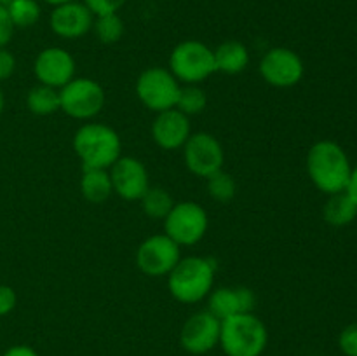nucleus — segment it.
<instances>
[{
    "mask_svg": "<svg viewBox=\"0 0 357 356\" xmlns=\"http://www.w3.org/2000/svg\"><path fill=\"white\" fill-rule=\"evenodd\" d=\"M307 173L310 181L326 195L347 191L352 164L347 152L331 140H319L307 152Z\"/></svg>",
    "mask_w": 357,
    "mask_h": 356,
    "instance_id": "nucleus-1",
    "label": "nucleus"
},
{
    "mask_svg": "<svg viewBox=\"0 0 357 356\" xmlns=\"http://www.w3.org/2000/svg\"><path fill=\"white\" fill-rule=\"evenodd\" d=\"M216 262L209 257H181L167 274V290L180 304H197L215 288Z\"/></svg>",
    "mask_w": 357,
    "mask_h": 356,
    "instance_id": "nucleus-2",
    "label": "nucleus"
},
{
    "mask_svg": "<svg viewBox=\"0 0 357 356\" xmlns=\"http://www.w3.org/2000/svg\"><path fill=\"white\" fill-rule=\"evenodd\" d=\"M73 152L82 168L108 170L122 156V140L112 126L86 122L73 135Z\"/></svg>",
    "mask_w": 357,
    "mask_h": 356,
    "instance_id": "nucleus-3",
    "label": "nucleus"
},
{
    "mask_svg": "<svg viewBox=\"0 0 357 356\" xmlns=\"http://www.w3.org/2000/svg\"><path fill=\"white\" fill-rule=\"evenodd\" d=\"M268 344V330L255 313L222 320L220 348L227 356H261Z\"/></svg>",
    "mask_w": 357,
    "mask_h": 356,
    "instance_id": "nucleus-4",
    "label": "nucleus"
},
{
    "mask_svg": "<svg viewBox=\"0 0 357 356\" xmlns=\"http://www.w3.org/2000/svg\"><path fill=\"white\" fill-rule=\"evenodd\" d=\"M169 72L180 84L204 82L216 72L213 49L194 38L180 42L169 54Z\"/></svg>",
    "mask_w": 357,
    "mask_h": 356,
    "instance_id": "nucleus-5",
    "label": "nucleus"
},
{
    "mask_svg": "<svg viewBox=\"0 0 357 356\" xmlns=\"http://www.w3.org/2000/svg\"><path fill=\"white\" fill-rule=\"evenodd\" d=\"M105 103L103 86L89 77H75L59 89V110L77 121H93Z\"/></svg>",
    "mask_w": 357,
    "mask_h": 356,
    "instance_id": "nucleus-6",
    "label": "nucleus"
},
{
    "mask_svg": "<svg viewBox=\"0 0 357 356\" xmlns=\"http://www.w3.org/2000/svg\"><path fill=\"white\" fill-rule=\"evenodd\" d=\"M209 227V216L204 206L195 201L174 202L164 218V234L178 246H194L204 239Z\"/></svg>",
    "mask_w": 357,
    "mask_h": 356,
    "instance_id": "nucleus-7",
    "label": "nucleus"
},
{
    "mask_svg": "<svg viewBox=\"0 0 357 356\" xmlns=\"http://www.w3.org/2000/svg\"><path fill=\"white\" fill-rule=\"evenodd\" d=\"M180 87L181 84L169 72V68L150 66L138 75L135 91L143 107L159 114L176 107Z\"/></svg>",
    "mask_w": 357,
    "mask_h": 356,
    "instance_id": "nucleus-8",
    "label": "nucleus"
},
{
    "mask_svg": "<svg viewBox=\"0 0 357 356\" xmlns=\"http://www.w3.org/2000/svg\"><path fill=\"white\" fill-rule=\"evenodd\" d=\"M180 258L181 246L164 232L152 234L136 248V267L150 278H167Z\"/></svg>",
    "mask_w": 357,
    "mask_h": 356,
    "instance_id": "nucleus-9",
    "label": "nucleus"
},
{
    "mask_svg": "<svg viewBox=\"0 0 357 356\" xmlns=\"http://www.w3.org/2000/svg\"><path fill=\"white\" fill-rule=\"evenodd\" d=\"M183 163L192 175L206 180L213 173L223 170L225 150L211 133H192L183 145Z\"/></svg>",
    "mask_w": 357,
    "mask_h": 356,
    "instance_id": "nucleus-10",
    "label": "nucleus"
},
{
    "mask_svg": "<svg viewBox=\"0 0 357 356\" xmlns=\"http://www.w3.org/2000/svg\"><path fill=\"white\" fill-rule=\"evenodd\" d=\"M258 72L268 86L286 89L300 84L305 75V65L298 52L293 49L272 47L260 59Z\"/></svg>",
    "mask_w": 357,
    "mask_h": 356,
    "instance_id": "nucleus-11",
    "label": "nucleus"
},
{
    "mask_svg": "<svg viewBox=\"0 0 357 356\" xmlns=\"http://www.w3.org/2000/svg\"><path fill=\"white\" fill-rule=\"evenodd\" d=\"M114 194L124 201H139L150 187L149 170L139 159L132 156H121L110 168Z\"/></svg>",
    "mask_w": 357,
    "mask_h": 356,
    "instance_id": "nucleus-12",
    "label": "nucleus"
},
{
    "mask_svg": "<svg viewBox=\"0 0 357 356\" xmlns=\"http://www.w3.org/2000/svg\"><path fill=\"white\" fill-rule=\"evenodd\" d=\"M222 321L208 309L192 314L180 330V344L187 353L195 356L206 355L220 344Z\"/></svg>",
    "mask_w": 357,
    "mask_h": 356,
    "instance_id": "nucleus-13",
    "label": "nucleus"
},
{
    "mask_svg": "<svg viewBox=\"0 0 357 356\" xmlns=\"http://www.w3.org/2000/svg\"><path fill=\"white\" fill-rule=\"evenodd\" d=\"M75 58L66 49L51 45L42 49L33 61V73L38 84L61 89L63 86L75 79Z\"/></svg>",
    "mask_w": 357,
    "mask_h": 356,
    "instance_id": "nucleus-14",
    "label": "nucleus"
},
{
    "mask_svg": "<svg viewBox=\"0 0 357 356\" xmlns=\"http://www.w3.org/2000/svg\"><path fill=\"white\" fill-rule=\"evenodd\" d=\"M94 14L80 0L52 7L49 16V27L52 34L66 40H75L93 30Z\"/></svg>",
    "mask_w": 357,
    "mask_h": 356,
    "instance_id": "nucleus-15",
    "label": "nucleus"
},
{
    "mask_svg": "<svg viewBox=\"0 0 357 356\" xmlns=\"http://www.w3.org/2000/svg\"><path fill=\"white\" fill-rule=\"evenodd\" d=\"M150 135L155 145L162 150H178L183 149L187 140L192 135L190 117L181 114L178 108H169L155 114L152 126H150Z\"/></svg>",
    "mask_w": 357,
    "mask_h": 356,
    "instance_id": "nucleus-16",
    "label": "nucleus"
},
{
    "mask_svg": "<svg viewBox=\"0 0 357 356\" xmlns=\"http://www.w3.org/2000/svg\"><path fill=\"white\" fill-rule=\"evenodd\" d=\"M257 293L248 286H220L208 295V311L220 321L243 313H253Z\"/></svg>",
    "mask_w": 357,
    "mask_h": 356,
    "instance_id": "nucleus-17",
    "label": "nucleus"
},
{
    "mask_svg": "<svg viewBox=\"0 0 357 356\" xmlns=\"http://www.w3.org/2000/svg\"><path fill=\"white\" fill-rule=\"evenodd\" d=\"M215 54L216 72H222L225 75H237L243 73L250 65V51L241 40H225L213 49Z\"/></svg>",
    "mask_w": 357,
    "mask_h": 356,
    "instance_id": "nucleus-18",
    "label": "nucleus"
},
{
    "mask_svg": "<svg viewBox=\"0 0 357 356\" xmlns=\"http://www.w3.org/2000/svg\"><path fill=\"white\" fill-rule=\"evenodd\" d=\"M80 194L84 195L86 201L94 202V205H100V202L107 201L114 194V187H112L108 170H101V168H82Z\"/></svg>",
    "mask_w": 357,
    "mask_h": 356,
    "instance_id": "nucleus-19",
    "label": "nucleus"
},
{
    "mask_svg": "<svg viewBox=\"0 0 357 356\" xmlns=\"http://www.w3.org/2000/svg\"><path fill=\"white\" fill-rule=\"evenodd\" d=\"M323 216L326 223L333 227L349 225L357 216L356 201L345 191L328 195V201L324 202L323 208Z\"/></svg>",
    "mask_w": 357,
    "mask_h": 356,
    "instance_id": "nucleus-20",
    "label": "nucleus"
},
{
    "mask_svg": "<svg viewBox=\"0 0 357 356\" xmlns=\"http://www.w3.org/2000/svg\"><path fill=\"white\" fill-rule=\"evenodd\" d=\"M26 107L31 114L40 115V117L56 114L59 110V89L37 84L28 91Z\"/></svg>",
    "mask_w": 357,
    "mask_h": 356,
    "instance_id": "nucleus-21",
    "label": "nucleus"
},
{
    "mask_svg": "<svg viewBox=\"0 0 357 356\" xmlns=\"http://www.w3.org/2000/svg\"><path fill=\"white\" fill-rule=\"evenodd\" d=\"M142 202V209L149 218L153 220H164L167 216V213L171 212V208L174 206V199L166 188L162 187H152L150 185L149 191L143 194V198L139 199Z\"/></svg>",
    "mask_w": 357,
    "mask_h": 356,
    "instance_id": "nucleus-22",
    "label": "nucleus"
},
{
    "mask_svg": "<svg viewBox=\"0 0 357 356\" xmlns=\"http://www.w3.org/2000/svg\"><path fill=\"white\" fill-rule=\"evenodd\" d=\"M206 105H208V96L199 84H181L174 108L192 117V115H199L201 112H204Z\"/></svg>",
    "mask_w": 357,
    "mask_h": 356,
    "instance_id": "nucleus-23",
    "label": "nucleus"
},
{
    "mask_svg": "<svg viewBox=\"0 0 357 356\" xmlns=\"http://www.w3.org/2000/svg\"><path fill=\"white\" fill-rule=\"evenodd\" d=\"M93 30L96 34L98 40L101 44H117L124 35V21L119 16V13L112 14H101V16H94Z\"/></svg>",
    "mask_w": 357,
    "mask_h": 356,
    "instance_id": "nucleus-24",
    "label": "nucleus"
},
{
    "mask_svg": "<svg viewBox=\"0 0 357 356\" xmlns=\"http://www.w3.org/2000/svg\"><path fill=\"white\" fill-rule=\"evenodd\" d=\"M6 7L16 28H30L40 20V6L37 0H10Z\"/></svg>",
    "mask_w": 357,
    "mask_h": 356,
    "instance_id": "nucleus-25",
    "label": "nucleus"
},
{
    "mask_svg": "<svg viewBox=\"0 0 357 356\" xmlns=\"http://www.w3.org/2000/svg\"><path fill=\"white\" fill-rule=\"evenodd\" d=\"M206 185H208L209 198L215 199L216 202L232 201L237 192V184L234 177L223 170L216 171L211 177L206 178Z\"/></svg>",
    "mask_w": 357,
    "mask_h": 356,
    "instance_id": "nucleus-26",
    "label": "nucleus"
},
{
    "mask_svg": "<svg viewBox=\"0 0 357 356\" xmlns=\"http://www.w3.org/2000/svg\"><path fill=\"white\" fill-rule=\"evenodd\" d=\"M338 348L345 356H357V323H351L338 335Z\"/></svg>",
    "mask_w": 357,
    "mask_h": 356,
    "instance_id": "nucleus-27",
    "label": "nucleus"
},
{
    "mask_svg": "<svg viewBox=\"0 0 357 356\" xmlns=\"http://www.w3.org/2000/svg\"><path fill=\"white\" fill-rule=\"evenodd\" d=\"M87 6V9L94 14V16H101V14H112L119 13L122 7L126 6L128 0H82Z\"/></svg>",
    "mask_w": 357,
    "mask_h": 356,
    "instance_id": "nucleus-28",
    "label": "nucleus"
},
{
    "mask_svg": "<svg viewBox=\"0 0 357 356\" xmlns=\"http://www.w3.org/2000/svg\"><path fill=\"white\" fill-rule=\"evenodd\" d=\"M14 30H16V27H14L13 20L7 13V7L0 6V47H7V44L13 40Z\"/></svg>",
    "mask_w": 357,
    "mask_h": 356,
    "instance_id": "nucleus-29",
    "label": "nucleus"
},
{
    "mask_svg": "<svg viewBox=\"0 0 357 356\" xmlns=\"http://www.w3.org/2000/svg\"><path fill=\"white\" fill-rule=\"evenodd\" d=\"M17 304V295L13 286L0 285V316H7L14 311Z\"/></svg>",
    "mask_w": 357,
    "mask_h": 356,
    "instance_id": "nucleus-30",
    "label": "nucleus"
},
{
    "mask_svg": "<svg viewBox=\"0 0 357 356\" xmlns=\"http://www.w3.org/2000/svg\"><path fill=\"white\" fill-rule=\"evenodd\" d=\"M16 70V58L7 47H0V82L10 79Z\"/></svg>",
    "mask_w": 357,
    "mask_h": 356,
    "instance_id": "nucleus-31",
    "label": "nucleus"
},
{
    "mask_svg": "<svg viewBox=\"0 0 357 356\" xmlns=\"http://www.w3.org/2000/svg\"><path fill=\"white\" fill-rule=\"evenodd\" d=\"M2 356H38V353L35 351L33 348H30V346L16 344V346H10Z\"/></svg>",
    "mask_w": 357,
    "mask_h": 356,
    "instance_id": "nucleus-32",
    "label": "nucleus"
},
{
    "mask_svg": "<svg viewBox=\"0 0 357 356\" xmlns=\"http://www.w3.org/2000/svg\"><path fill=\"white\" fill-rule=\"evenodd\" d=\"M347 192L349 195H351L352 199L356 201L357 205V164L354 168H352V175H351V180H349V185H347Z\"/></svg>",
    "mask_w": 357,
    "mask_h": 356,
    "instance_id": "nucleus-33",
    "label": "nucleus"
},
{
    "mask_svg": "<svg viewBox=\"0 0 357 356\" xmlns=\"http://www.w3.org/2000/svg\"><path fill=\"white\" fill-rule=\"evenodd\" d=\"M42 2L49 3V6H52V7H56V6H61V3L72 2V0H42Z\"/></svg>",
    "mask_w": 357,
    "mask_h": 356,
    "instance_id": "nucleus-34",
    "label": "nucleus"
},
{
    "mask_svg": "<svg viewBox=\"0 0 357 356\" xmlns=\"http://www.w3.org/2000/svg\"><path fill=\"white\" fill-rule=\"evenodd\" d=\"M3 105H6V98H3L2 87H0V115H2V112H3Z\"/></svg>",
    "mask_w": 357,
    "mask_h": 356,
    "instance_id": "nucleus-35",
    "label": "nucleus"
},
{
    "mask_svg": "<svg viewBox=\"0 0 357 356\" xmlns=\"http://www.w3.org/2000/svg\"><path fill=\"white\" fill-rule=\"evenodd\" d=\"M9 2H10V0H0V6H7Z\"/></svg>",
    "mask_w": 357,
    "mask_h": 356,
    "instance_id": "nucleus-36",
    "label": "nucleus"
}]
</instances>
